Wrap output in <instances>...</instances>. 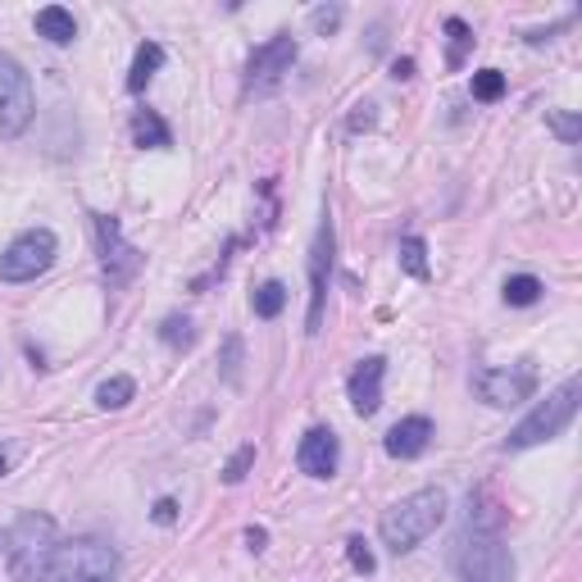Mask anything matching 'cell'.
Returning a JSON list of instances; mask_svg holds the SVG:
<instances>
[{"label": "cell", "instance_id": "33", "mask_svg": "<svg viewBox=\"0 0 582 582\" xmlns=\"http://www.w3.org/2000/svg\"><path fill=\"white\" fill-rule=\"evenodd\" d=\"M6 469H10V459H6V451H0V478H6Z\"/></svg>", "mask_w": 582, "mask_h": 582}, {"label": "cell", "instance_id": "12", "mask_svg": "<svg viewBox=\"0 0 582 582\" xmlns=\"http://www.w3.org/2000/svg\"><path fill=\"white\" fill-rule=\"evenodd\" d=\"M337 459H341V442H337V433H332V428H309V433L300 437V446H296V464H300V474L319 478V483L337 474Z\"/></svg>", "mask_w": 582, "mask_h": 582}, {"label": "cell", "instance_id": "23", "mask_svg": "<svg viewBox=\"0 0 582 582\" xmlns=\"http://www.w3.org/2000/svg\"><path fill=\"white\" fill-rule=\"evenodd\" d=\"M500 96H506V73H500V68H478L474 73V100L491 105Z\"/></svg>", "mask_w": 582, "mask_h": 582}, {"label": "cell", "instance_id": "20", "mask_svg": "<svg viewBox=\"0 0 582 582\" xmlns=\"http://www.w3.org/2000/svg\"><path fill=\"white\" fill-rule=\"evenodd\" d=\"M401 268H405L410 278L428 283L433 278V268H428V242H423V237H401Z\"/></svg>", "mask_w": 582, "mask_h": 582}, {"label": "cell", "instance_id": "31", "mask_svg": "<svg viewBox=\"0 0 582 582\" xmlns=\"http://www.w3.org/2000/svg\"><path fill=\"white\" fill-rule=\"evenodd\" d=\"M246 541H251V551H264V541H268V532H264V528H246Z\"/></svg>", "mask_w": 582, "mask_h": 582}, {"label": "cell", "instance_id": "1", "mask_svg": "<svg viewBox=\"0 0 582 582\" xmlns=\"http://www.w3.org/2000/svg\"><path fill=\"white\" fill-rule=\"evenodd\" d=\"M442 523H446V491L442 487H419V491L401 496L396 506L382 510L378 537L392 555H405V551L419 547V541H428Z\"/></svg>", "mask_w": 582, "mask_h": 582}, {"label": "cell", "instance_id": "29", "mask_svg": "<svg viewBox=\"0 0 582 582\" xmlns=\"http://www.w3.org/2000/svg\"><path fill=\"white\" fill-rule=\"evenodd\" d=\"M309 23H315L319 32H332V28L341 23V6H319L315 14H309Z\"/></svg>", "mask_w": 582, "mask_h": 582}, {"label": "cell", "instance_id": "25", "mask_svg": "<svg viewBox=\"0 0 582 582\" xmlns=\"http://www.w3.org/2000/svg\"><path fill=\"white\" fill-rule=\"evenodd\" d=\"M346 555H351V569H356V573H373V569H378L364 537H351V541H346Z\"/></svg>", "mask_w": 582, "mask_h": 582}, {"label": "cell", "instance_id": "18", "mask_svg": "<svg viewBox=\"0 0 582 582\" xmlns=\"http://www.w3.org/2000/svg\"><path fill=\"white\" fill-rule=\"evenodd\" d=\"M446 64L451 68H459L464 60H469V51H474V28L464 23V19H446Z\"/></svg>", "mask_w": 582, "mask_h": 582}, {"label": "cell", "instance_id": "30", "mask_svg": "<svg viewBox=\"0 0 582 582\" xmlns=\"http://www.w3.org/2000/svg\"><path fill=\"white\" fill-rule=\"evenodd\" d=\"M150 519H155V523H173V519H178V500H173V496H165L160 506L150 510Z\"/></svg>", "mask_w": 582, "mask_h": 582}, {"label": "cell", "instance_id": "16", "mask_svg": "<svg viewBox=\"0 0 582 582\" xmlns=\"http://www.w3.org/2000/svg\"><path fill=\"white\" fill-rule=\"evenodd\" d=\"M133 141L141 150H169L173 146V133H169V124L155 109H137L133 114Z\"/></svg>", "mask_w": 582, "mask_h": 582}, {"label": "cell", "instance_id": "10", "mask_svg": "<svg viewBox=\"0 0 582 582\" xmlns=\"http://www.w3.org/2000/svg\"><path fill=\"white\" fill-rule=\"evenodd\" d=\"M328 283H332V219L324 210V223L309 246V309H305V332L315 337L324 328V309H328Z\"/></svg>", "mask_w": 582, "mask_h": 582}, {"label": "cell", "instance_id": "21", "mask_svg": "<svg viewBox=\"0 0 582 582\" xmlns=\"http://www.w3.org/2000/svg\"><path fill=\"white\" fill-rule=\"evenodd\" d=\"M251 309H255V319H278L283 309H287V287H283L278 278H274V283H264V287H255Z\"/></svg>", "mask_w": 582, "mask_h": 582}, {"label": "cell", "instance_id": "4", "mask_svg": "<svg viewBox=\"0 0 582 582\" xmlns=\"http://www.w3.org/2000/svg\"><path fill=\"white\" fill-rule=\"evenodd\" d=\"M119 578V551L105 537H73L60 541L51 582H114Z\"/></svg>", "mask_w": 582, "mask_h": 582}, {"label": "cell", "instance_id": "17", "mask_svg": "<svg viewBox=\"0 0 582 582\" xmlns=\"http://www.w3.org/2000/svg\"><path fill=\"white\" fill-rule=\"evenodd\" d=\"M36 36H46L51 46H68L77 36V23L64 6H46V10H36Z\"/></svg>", "mask_w": 582, "mask_h": 582}, {"label": "cell", "instance_id": "11", "mask_svg": "<svg viewBox=\"0 0 582 582\" xmlns=\"http://www.w3.org/2000/svg\"><path fill=\"white\" fill-rule=\"evenodd\" d=\"M474 392L496 410H510L537 392V373L532 369H483L474 378Z\"/></svg>", "mask_w": 582, "mask_h": 582}, {"label": "cell", "instance_id": "22", "mask_svg": "<svg viewBox=\"0 0 582 582\" xmlns=\"http://www.w3.org/2000/svg\"><path fill=\"white\" fill-rule=\"evenodd\" d=\"M541 287L532 274H515V278H506V305H537L541 300Z\"/></svg>", "mask_w": 582, "mask_h": 582}, {"label": "cell", "instance_id": "24", "mask_svg": "<svg viewBox=\"0 0 582 582\" xmlns=\"http://www.w3.org/2000/svg\"><path fill=\"white\" fill-rule=\"evenodd\" d=\"M160 341H165V346H173V351H187V346L197 341V332H191V319L169 315V319L160 324Z\"/></svg>", "mask_w": 582, "mask_h": 582}, {"label": "cell", "instance_id": "13", "mask_svg": "<svg viewBox=\"0 0 582 582\" xmlns=\"http://www.w3.org/2000/svg\"><path fill=\"white\" fill-rule=\"evenodd\" d=\"M382 378H387V360L382 356H364L351 369V378H346V392H351V405H356L360 419L378 414V405H382Z\"/></svg>", "mask_w": 582, "mask_h": 582}, {"label": "cell", "instance_id": "19", "mask_svg": "<svg viewBox=\"0 0 582 582\" xmlns=\"http://www.w3.org/2000/svg\"><path fill=\"white\" fill-rule=\"evenodd\" d=\"M133 396H137V382H133L128 373H114V378H105V382L96 387V405H100V410H124Z\"/></svg>", "mask_w": 582, "mask_h": 582}, {"label": "cell", "instance_id": "27", "mask_svg": "<svg viewBox=\"0 0 582 582\" xmlns=\"http://www.w3.org/2000/svg\"><path fill=\"white\" fill-rule=\"evenodd\" d=\"M251 464H255V446H242L237 455L227 459V469H223V483H242V478H246V469H251Z\"/></svg>", "mask_w": 582, "mask_h": 582}, {"label": "cell", "instance_id": "5", "mask_svg": "<svg viewBox=\"0 0 582 582\" xmlns=\"http://www.w3.org/2000/svg\"><path fill=\"white\" fill-rule=\"evenodd\" d=\"M32 114H36V96L28 68L10 51H0V137H23Z\"/></svg>", "mask_w": 582, "mask_h": 582}, {"label": "cell", "instance_id": "15", "mask_svg": "<svg viewBox=\"0 0 582 582\" xmlns=\"http://www.w3.org/2000/svg\"><path fill=\"white\" fill-rule=\"evenodd\" d=\"M165 68V46L160 42H141L137 55H133V68H128V92L141 96L150 87V77Z\"/></svg>", "mask_w": 582, "mask_h": 582}, {"label": "cell", "instance_id": "32", "mask_svg": "<svg viewBox=\"0 0 582 582\" xmlns=\"http://www.w3.org/2000/svg\"><path fill=\"white\" fill-rule=\"evenodd\" d=\"M392 77H401V83H405V77H414V60H396L392 64Z\"/></svg>", "mask_w": 582, "mask_h": 582}, {"label": "cell", "instance_id": "7", "mask_svg": "<svg viewBox=\"0 0 582 582\" xmlns=\"http://www.w3.org/2000/svg\"><path fill=\"white\" fill-rule=\"evenodd\" d=\"M92 232H96V251H100V268L109 287H128L141 274V251L124 237V223L114 214H92Z\"/></svg>", "mask_w": 582, "mask_h": 582}, {"label": "cell", "instance_id": "2", "mask_svg": "<svg viewBox=\"0 0 582 582\" xmlns=\"http://www.w3.org/2000/svg\"><path fill=\"white\" fill-rule=\"evenodd\" d=\"M55 551H60V537H55V519L51 515L28 510L6 532V560H10L14 582H51Z\"/></svg>", "mask_w": 582, "mask_h": 582}, {"label": "cell", "instance_id": "9", "mask_svg": "<svg viewBox=\"0 0 582 582\" xmlns=\"http://www.w3.org/2000/svg\"><path fill=\"white\" fill-rule=\"evenodd\" d=\"M300 46H296V36L292 32H278V36H268L264 46L251 51L246 60V96H264V92H274L283 77L292 73Z\"/></svg>", "mask_w": 582, "mask_h": 582}, {"label": "cell", "instance_id": "6", "mask_svg": "<svg viewBox=\"0 0 582 582\" xmlns=\"http://www.w3.org/2000/svg\"><path fill=\"white\" fill-rule=\"evenodd\" d=\"M55 232L51 227H28L19 232V237L10 242V251L0 255V278L6 283H32V278H42L46 268L55 264Z\"/></svg>", "mask_w": 582, "mask_h": 582}, {"label": "cell", "instance_id": "26", "mask_svg": "<svg viewBox=\"0 0 582 582\" xmlns=\"http://www.w3.org/2000/svg\"><path fill=\"white\" fill-rule=\"evenodd\" d=\"M223 378H227V382L242 378V337H227V341H223Z\"/></svg>", "mask_w": 582, "mask_h": 582}, {"label": "cell", "instance_id": "3", "mask_svg": "<svg viewBox=\"0 0 582 582\" xmlns=\"http://www.w3.org/2000/svg\"><path fill=\"white\" fill-rule=\"evenodd\" d=\"M578 392H582L578 378H569V382L555 387L547 401H537L532 414L506 437V451H532V446H541V442H555V437L569 428V423H573V414H578Z\"/></svg>", "mask_w": 582, "mask_h": 582}, {"label": "cell", "instance_id": "14", "mask_svg": "<svg viewBox=\"0 0 582 582\" xmlns=\"http://www.w3.org/2000/svg\"><path fill=\"white\" fill-rule=\"evenodd\" d=\"M433 419L428 414H410V419H401L392 433H387V455L392 459H419L423 451H428V442H433Z\"/></svg>", "mask_w": 582, "mask_h": 582}, {"label": "cell", "instance_id": "8", "mask_svg": "<svg viewBox=\"0 0 582 582\" xmlns=\"http://www.w3.org/2000/svg\"><path fill=\"white\" fill-rule=\"evenodd\" d=\"M515 555L500 541V532H474L459 551V582H510Z\"/></svg>", "mask_w": 582, "mask_h": 582}, {"label": "cell", "instance_id": "28", "mask_svg": "<svg viewBox=\"0 0 582 582\" xmlns=\"http://www.w3.org/2000/svg\"><path fill=\"white\" fill-rule=\"evenodd\" d=\"M551 128H555V137H560L564 146H573V141H578V133H582L578 114H551Z\"/></svg>", "mask_w": 582, "mask_h": 582}]
</instances>
